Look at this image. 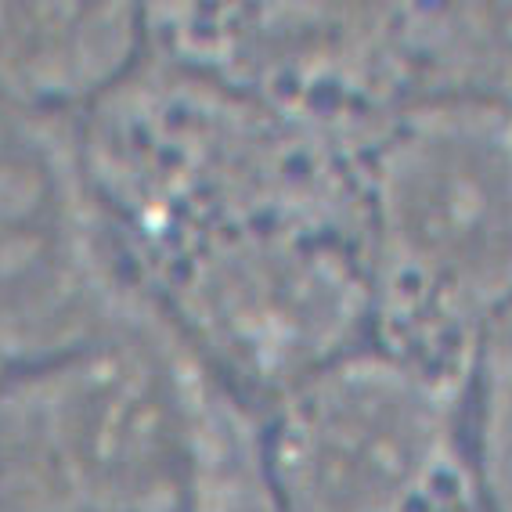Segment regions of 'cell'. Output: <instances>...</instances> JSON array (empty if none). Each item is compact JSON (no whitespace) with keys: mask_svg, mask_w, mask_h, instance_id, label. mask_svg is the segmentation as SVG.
<instances>
[{"mask_svg":"<svg viewBox=\"0 0 512 512\" xmlns=\"http://www.w3.org/2000/svg\"><path fill=\"white\" fill-rule=\"evenodd\" d=\"M408 105L512 119V4H401Z\"/></svg>","mask_w":512,"mask_h":512,"instance_id":"cell-7","label":"cell"},{"mask_svg":"<svg viewBox=\"0 0 512 512\" xmlns=\"http://www.w3.org/2000/svg\"><path fill=\"white\" fill-rule=\"evenodd\" d=\"M264 512H275V509H264Z\"/></svg>","mask_w":512,"mask_h":512,"instance_id":"cell-10","label":"cell"},{"mask_svg":"<svg viewBox=\"0 0 512 512\" xmlns=\"http://www.w3.org/2000/svg\"><path fill=\"white\" fill-rule=\"evenodd\" d=\"M0 375H4V372H0Z\"/></svg>","mask_w":512,"mask_h":512,"instance_id":"cell-11","label":"cell"},{"mask_svg":"<svg viewBox=\"0 0 512 512\" xmlns=\"http://www.w3.org/2000/svg\"><path fill=\"white\" fill-rule=\"evenodd\" d=\"M145 51L141 4H0V109L80 119Z\"/></svg>","mask_w":512,"mask_h":512,"instance_id":"cell-6","label":"cell"},{"mask_svg":"<svg viewBox=\"0 0 512 512\" xmlns=\"http://www.w3.org/2000/svg\"><path fill=\"white\" fill-rule=\"evenodd\" d=\"M462 386L368 347L307 375L256 415L275 512H426L469 484Z\"/></svg>","mask_w":512,"mask_h":512,"instance_id":"cell-3","label":"cell"},{"mask_svg":"<svg viewBox=\"0 0 512 512\" xmlns=\"http://www.w3.org/2000/svg\"><path fill=\"white\" fill-rule=\"evenodd\" d=\"M0 512H62L51 487L0 437Z\"/></svg>","mask_w":512,"mask_h":512,"instance_id":"cell-9","label":"cell"},{"mask_svg":"<svg viewBox=\"0 0 512 512\" xmlns=\"http://www.w3.org/2000/svg\"><path fill=\"white\" fill-rule=\"evenodd\" d=\"M148 47L361 148L408 105L401 4H145Z\"/></svg>","mask_w":512,"mask_h":512,"instance_id":"cell-5","label":"cell"},{"mask_svg":"<svg viewBox=\"0 0 512 512\" xmlns=\"http://www.w3.org/2000/svg\"><path fill=\"white\" fill-rule=\"evenodd\" d=\"M372 343L466 390L512 314V119L404 105L361 145Z\"/></svg>","mask_w":512,"mask_h":512,"instance_id":"cell-2","label":"cell"},{"mask_svg":"<svg viewBox=\"0 0 512 512\" xmlns=\"http://www.w3.org/2000/svg\"><path fill=\"white\" fill-rule=\"evenodd\" d=\"M138 293L76 119L0 109V372L76 347Z\"/></svg>","mask_w":512,"mask_h":512,"instance_id":"cell-4","label":"cell"},{"mask_svg":"<svg viewBox=\"0 0 512 512\" xmlns=\"http://www.w3.org/2000/svg\"><path fill=\"white\" fill-rule=\"evenodd\" d=\"M0 437L62 512H238L264 494L256 415L145 289L76 347L0 375Z\"/></svg>","mask_w":512,"mask_h":512,"instance_id":"cell-1","label":"cell"},{"mask_svg":"<svg viewBox=\"0 0 512 512\" xmlns=\"http://www.w3.org/2000/svg\"><path fill=\"white\" fill-rule=\"evenodd\" d=\"M462 451L476 512H512V314L484 339L469 368Z\"/></svg>","mask_w":512,"mask_h":512,"instance_id":"cell-8","label":"cell"}]
</instances>
